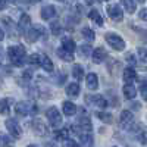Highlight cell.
Returning <instances> with one entry per match:
<instances>
[{
	"instance_id": "cell-31",
	"label": "cell",
	"mask_w": 147,
	"mask_h": 147,
	"mask_svg": "<svg viewBox=\"0 0 147 147\" xmlns=\"http://www.w3.org/2000/svg\"><path fill=\"white\" fill-rule=\"evenodd\" d=\"M96 116L99 118L100 121H103L105 124H110V122H112V115H110V113H106V112H97Z\"/></svg>"
},
{
	"instance_id": "cell-32",
	"label": "cell",
	"mask_w": 147,
	"mask_h": 147,
	"mask_svg": "<svg viewBox=\"0 0 147 147\" xmlns=\"http://www.w3.org/2000/svg\"><path fill=\"white\" fill-rule=\"evenodd\" d=\"M50 31H52L53 35H59V34H60V31H62V27H60V24H59L57 21H53V22L50 24Z\"/></svg>"
},
{
	"instance_id": "cell-19",
	"label": "cell",
	"mask_w": 147,
	"mask_h": 147,
	"mask_svg": "<svg viewBox=\"0 0 147 147\" xmlns=\"http://www.w3.org/2000/svg\"><path fill=\"white\" fill-rule=\"evenodd\" d=\"M131 121H132V112H131V110H122V112H121V116H119L121 125L125 128Z\"/></svg>"
},
{
	"instance_id": "cell-21",
	"label": "cell",
	"mask_w": 147,
	"mask_h": 147,
	"mask_svg": "<svg viewBox=\"0 0 147 147\" xmlns=\"http://www.w3.org/2000/svg\"><path fill=\"white\" fill-rule=\"evenodd\" d=\"M62 110H63V113H65L66 116H72V115L77 113V106L74 105L72 102H63Z\"/></svg>"
},
{
	"instance_id": "cell-29",
	"label": "cell",
	"mask_w": 147,
	"mask_h": 147,
	"mask_svg": "<svg viewBox=\"0 0 147 147\" xmlns=\"http://www.w3.org/2000/svg\"><path fill=\"white\" fill-rule=\"evenodd\" d=\"M80 53H81V56H84V57H88V56H91V53H93V49H91V46L87 43V44H82V46H80Z\"/></svg>"
},
{
	"instance_id": "cell-36",
	"label": "cell",
	"mask_w": 147,
	"mask_h": 147,
	"mask_svg": "<svg viewBox=\"0 0 147 147\" xmlns=\"http://www.w3.org/2000/svg\"><path fill=\"white\" fill-rule=\"evenodd\" d=\"M138 16H140V19H143V21H146V22H147V9H146V7L140 10Z\"/></svg>"
},
{
	"instance_id": "cell-28",
	"label": "cell",
	"mask_w": 147,
	"mask_h": 147,
	"mask_svg": "<svg viewBox=\"0 0 147 147\" xmlns=\"http://www.w3.org/2000/svg\"><path fill=\"white\" fill-rule=\"evenodd\" d=\"M81 34H82V37H84V38L87 40V41H93V40L96 38V34H94V31H93L91 28H88V27L82 28Z\"/></svg>"
},
{
	"instance_id": "cell-4",
	"label": "cell",
	"mask_w": 147,
	"mask_h": 147,
	"mask_svg": "<svg viewBox=\"0 0 147 147\" xmlns=\"http://www.w3.org/2000/svg\"><path fill=\"white\" fill-rule=\"evenodd\" d=\"M105 38H106V41L112 46L115 50H118V52H121V50H124V49H125V41H124V38H122L121 35H118V34L107 32V34L105 35Z\"/></svg>"
},
{
	"instance_id": "cell-20",
	"label": "cell",
	"mask_w": 147,
	"mask_h": 147,
	"mask_svg": "<svg viewBox=\"0 0 147 147\" xmlns=\"http://www.w3.org/2000/svg\"><path fill=\"white\" fill-rule=\"evenodd\" d=\"M40 66H41L46 72H52V71H53V62L50 60V57L46 56V55H41V59H40Z\"/></svg>"
},
{
	"instance_id": "cell-41",
	"label": "cell",
	"mask_w": 147,
	"mask_h": 147,
	"mask_svg": "<svg viewBox=\"0 0 147 147\" xmlns=\"http://www.w3.org/2000/svg\"><path fill=\"white\" fill-rule=\"evenodd\" d=\"M0 63H2V50H0Z\"/></svg>"
},
{
	"instance_id": "cell-35",
	"label": "cell",
	"mask_w": 147,
	"mask_h": 147,
	"mask_svg": "<svg viewBox=\"0 0 147 147\" xmlns=\"http://www.w3.org/2000/svg\"><path fill=\"white\" fill-rule=\"evenodd\" d=\"M127 62H128L129 65L134 66V65L137 63V59H136V56H134L132 53H128V55H127Z\"/></svg>"
},
{
	"instance_id": "cell-10",
	"label": "cell",
	"mask_w": 147,
	"mask_h": 147,
	"mask_svg": "<svg viewBox=\"0 0 147 147\" xmlns=\"http://www.w3.org/2000/svg\"><path fill=\"white\" fill-rule=\"evenodd\" d=\"M85 100H93V102H90V103H93L94 106L100 107V109H105V107L107 106V100L105 99V97H103L102 94H96V96H87V97H85Z\"/></svg>"
},
{
	"instance_id": "cell-22",
	"label": "cell",
	"mask_w": 147,
	"mask_h": 147,
	"mask_svg": "<svg viewBox=\"0 0 147 147\" xmlns=\"http://www.w3.org/2000/svg\"><path fill=\"white\" fill-rule=\"evenodd\" d=\"M66 94L69 97H77L80 94V84L78 82H71L66 87Z\"/></svg>"
},
{
	"instance_id": "cell-7",
	"label": "cell",
	"mask_w": 147,
	"mask_h": 147,
	"mask_svg": "<svg viewBox=\"0 0 147 147\" xmlns=\"http://www.w3.org/2000/svg\"><path fill=\"white\" fill-rule=\"evenodd\" d=\"M106 12H107L109 18L113 19V21H122L124 19V12H122L119 5H109L106 7Z\"/></svg>"
},
{
	"instance_id": "cell-9",
	"label": "cell",
	"mask_w": 147,
	"mask_h": 147,
	"mask_svg": "<svg viewBox=\"0 0 147 147\" xmlns=\"http://www.w3.org/2000/svg\"><path fill=\"white\" fill-rule=\"evenodd\" d=\"M32 129H34V132L37 134V136H46V134L49 132L47 125H44V122L41 119H34L32 121Z\"/></svg>"
},
{
	"instance_id": "cell-24",
	"label": "cell",
	"mask_w": 147,
	"mask_h": 147,
	"mask_svg": "<svg viewBox=\"0 0 147 147\" xmlns=\"http://www.w3.org/2000/svg\"><path fill=\"white\" fill-rule=\"evenodd\" d=\"M88 18H90V19H93V21H94L99 27H102V25H103V18H102V15L99 13V10H97V9H91V10L88 12Z\"/></svg>"
},
{
	"instance_id": "cell-44",
	"label": "cell",
	"mask_w": 147,
	"mask_h": 147,
	"mask_svg": "<svg viewBox=\"0 0 147 147\" xmlns=\"http://www.w3.org/2000/svg\"><path fill=\"white\" fill-rule=\"evenodd\" d=\"M32 2H35V3H37V2H41V0H32Z\"/></svg>"
},
{
	"instance_id": "cell-1",
	"label": "cell",
	"mask_w": 147,
	"mask_h": 147,
	"mask_svg": "<svg viewBox=\"0 0 147 147\" xmlns=\"http://www.w3.org/2000/svg\"><path fill=\"white\" fill-rule=\"evenodd\" d=\"M7 56H9V60L12 62V65H15V66H24V63L27 62L25 47L21 46V44L10 46L7 49Z\"/></svg>"
},
{
	"instance_id": "cell-17",
	"label": "cell",
	"mask_w": 147,
	"mask_h": 147,
	"mask_svg": "<svg viewBox=\"0 0 147 147\" xmlns=\"http://www.w3.org/2000/svg\"><path fill=\"white\" fill-rule=\"evenodd\" d=\"M122 77H124L125 82H134L137 80V72L134 71L132 68H125L124 72H122Z\"/></svg>"
},
{
	"instance_id": "cell-16",
	"label": "cell",
	"mask_w": 147,
	"mask_h": 147,
	"mask_svg": "<svg viewBox=\"0 0 147 147\" xmlns=\"http://www.w3.org/2000/svg\"><path fill=\"white\" fill-rule=\"evenodd\" d=\"M12 103H13V100H12V99H7V97H6V99H2V100H0V115H3V116L9 115Z\"/></svg>"
},
{
	"instance_id": "cell-42",
	"label": "cell",
	"mask_w": 147,
	"mask_h": 147,
	"mask_svg": "<svg viewBox=\"0 0 147 147\" xmlns=\"http://www.w3.org/2000/svg\"><path fill=\"white\" fill-rule=\"evenodd\" d=\"M137 2H140V3H144V2H146V0H137Z\"/></svg>"
},
{
	"instance_id": "cell-45",
	"label": "cell",
	"mask_w": 147,
	"mask_h": 147,
	"mask_svg": "<svg viewBox=\"0 0 147 147\" xmlns=\"http://www.w3.org/2000/svg\"><path fill=\"white\" fill-rule=\"evenodd\" d=\"M102 2H107V0H102Z\"/></svg>"
},
{
	"instance_id": "cell-3",
	"label": "cell",
	"mask_w": 147,
	"mask_h": 147,
	"mask_svg": "<svg viewBox=\"0 0 147 147\" xmlns=\"http://www.w3.org/2000/svg\"><path fill=\"white\" fill-rule=\"evenodd\" d=\"M15 112L21 116H27V115L37 112V106L34 103H30V102H18L15 105Z\"/></svg>"
},
{
	"instance_id": "cell-26",
	"label": "cell",
	"mask_w": 147,
	"mask_h": 147,
	"mask_svg": "<svg viewBox=\"0 0 147 147\" xmlns=\"http://www.w3.org/2000/svg\"><path fill=\"white\" fill-rule=\"evenodd\" d=\"M121 5L128 13H134L136 12V2L134 0H121Z\"/></svg>"
},
{
	"instance_id": "cell-2",
	"label": "cell",
	"mask_w": 147,
	"mask_h": 147,
	"mask_svg": "<svg viewBox=\"0 0 147 147\" xmlns=\"http://www.w3.org/2000/svg\"><path fill=\"white\" fill-rule=\"evenodd\" d=\"M46 115H47V119H49L50 127H53V128H60L62 127V115L59 113V109L56 106L49 107Z\"/></svg>"
},
{
	"instance_id": "cell-6",
	"label": "cell",
	"mask_w": 147,
	"mask_h": 147,
	"mask_svg": "<svg viewBox=\"0 0 147 147\" xmlns=\"http://www.w3.org/2000/svg\"><path fill=\"white\" fill-rule=\"evenodd\" d=\"M5 125H6V129L9 131V134L13 138H21V134H22V129L19 127V124L15 121V119H12L9 118L6 122H5Z\"/></svg>"
},
{
	"instance_id": "cell-37",
	"label": "cell",
	"mask_w": 147,
	"mask_h": 147,
	"mask_svg": "<svg viewBox=\"0 0 147 147\" xmlns=\"http://www.w3.org/2000/svg\"><path fill=\"white\" fill-rule=\"evenodd\" d=\"M31 75H32L31 71H25V72L22 74V78L25 80V81H30V80H31Z\"/></svg>"
},
{
	"instance_id": "cell-8",
	"label": "cell",
	"mask_w": 147,
	"mask_h": 147,
	"mask_svg": "<svg viewBox=\"0 0 147 147\" xmlns=\"http://www.w3.org/2000/svg\"><path fill=\"white\" fill-rule=\"evenodd\" d=\"M106 57H107V53H106V50H105L103 47L94 49L93 53H91V59H93L94 63H102V62H105Z\"/></svg>"
},
{
	"instance_id": "cell-12",
	"label": "cell",
	"mask_w": 147,
	"mask_h": 147,
	"mask_svg": "<svg viewBox=\"0 0 147 147\" xmlns=\"http://www.w3.org/2000/svg\"><path fill=\"white\" fill-rule=\"evenodd\" d=\"M30 25H31V18H30V15H27V13H24V15H21V18H19V22H18V30H19V32H27V30L30 28Z\"/></svg>"
},
{
	"instance_id": "cell-5",
	"label": "cell",
	"mask_w": 147,
	"mask_h": 147,
	"mask_svg": "<svg viewBox=\"0 0 147 147\" xmlns=\"http://www.w3.org/2000/svg\"><path fill=\"white\" fill-rule=\"evenodd\" d=\"M44 32H46V28L43 25H32V27H30L27 30L25 37H27V40L30 43H35L37 40L40 38V37L44 35Z\"/></svg>"
},
{
	"instance_id": "cell-46",
	"label": "cell",
	"mask_w": 147,
	"mask_h": 147,
	"mask_svg": "<svg viewBox=\"0 0 147 147\" xmlns=\"http://www.w3.org/2000/svg\"><path fill=\"white\" fill-rule=\"evenodd\" d=\"M10 2H15V0H10Z\"/></svg>"
},
{
	"instance_id": "cell-23",
	"label": "cell",
	"mask_w": 147,
	"mask_h": 147,
	"mask_svg": "<svg viewBox=\"0 0 147 147\" xmlns=\"http://www.w3.org/2000/svg\"><path fill=\"white\" fill-rule=\"evenodd\" d=\"M72 75H74V78H75L77 81L84 80V68L81 65L75 63V65L72 66Z\"/></svg>"
},
{
	"instance_id": "cell-33",
	"label": "cell",
	"mask_w": 147,
	"mask_h": 147,
	"mask_svg": "<svg viewBox=\"0 0 147 147\" xmlns=\"http://www.w3.org/2000/svg\"><path fill=\"white\" fill-rule=\"evenodd\" d=\"M40 59H41V55L34 53V55H31V56L27 59V62L31 63V65H40Z\"/></svg>"
},
{
	"instance_id": "cell-30",
	"label": "cell",
	"mask_w": 147,
	"mask_h": 147,
	"mask_svg": "<svg viewBox=\"0 0 147 147\" xmlns=\"http://www.w3.org/2000/svg\"><path fill=\"white\" fill-rule=\"evenodd\" d=\"M55 137L57 138V140H66V138H69V134H68V129L66 128H59V129H56L55 131Z\"/></svg>"
},
{
	"instance_id": "cell-40",
	"label": "cell",
	"mask_w": 147,
	"mask_h": 147,
	"mask_svg": "<svg viewBox=\"0 0 147 147\" xmlns=\"http://www.w3.org/2000/svg\"><path fill=\"white\" fill-rule=\"evenodd\" d=\"M3 38H5V32H3V30H2V28H0V41H2Z\"/></svg>"
},
{
	"instance_id": "cell-25",
	"label": "cell",
	"mask_w": 147,
	"mask_h": 147,
	"mask_svg": "<svg viewBox=\"0 0 147 147\" xmlns=\"http://www.w3.org/2000/svg\"><path fill=\"white\" fill-rule=\"evenodd\" d=\"M62 47L74 53L75 52V41H74L72 38H69V37H63L62 38Z\"/></svg>"
},
{
	"instance_id": "cell-11",
	"label": "cell",
	"mask_w": 147,
	"mask_h": 147,
	"mask_svg": "<svg viewBox=\"0 0 147 147\" xmlns=\"http://www.w3.org/2000/svg\"><path fill=\"white\" fill-rule=\"evenodd\" d=\"M56 16V7L53 5H47L44 7H41V18L44 21H50Z\"/></svg>"
},
{
	"instance_id": "cell-39",
	"label": "cell",
	"mask_w": 147,
	"mask_h": 147,
	"mask_svg": "<svg viewBox=\"0 0 147 147\" xmlns=\"http://www.w3.org/2000/svg\"><path fill=\"white\" fill-rule=\"evenodd\" d=\"M6 6H7V2H6V0H0V10L6 9Z\"/></svg>"
},
{
	"instance_id": "cell-38",
	"label": "cell",
	"mask_w": 147,
	"mask_h": 147,
	"mask_svg": "<svg viewBox=\"0 0 147 147\" xmlns=\"http://www.w3.org/2000/svg\"><path fill=\"white\" fill-rule=\"evenodd\" d=\"M65 144H66V146H71V147H75V146H78V143H77V141L69 140V138H66V140H65Z\"/></svg>"
},
{
	"instance_id": "cell-13",
	"label": "cell",
	"mask_w": 147,
	"mask_h": 147,
	"mask_svg": "<svg viewBox=\"0 0 147 147\" xmlns=\"http://www.w3.org/2000/svg\"><path fill=\"white\" fill-rule=\"evenodd\" d=\"M77 136H78L82 146H91L93 144V134L90 131H80V132H77Z\"/></svg>"
},
{
	"instance_id": "cell-27",
	"label": "cell",
	"mask_w": 147,
	"mask_h": 147,
	"mask_svg": "<svg viewBox=\"0 0 147 147\" xmlns=\"http://www.w3.org/2000/svg\"><path fill=\"white\" fill-rule=\"evenodd\" d=\"M13 137L10 136H7V134H5V132H0V146H12L13 144Z\"/></svg>"
},
{
	"instance_id": "cell-43",
	"label": "cell",
	"mask_w": 147,
	"mask_h": 147,
	"mask_svg": "<svg viewBox=\"0 0 147 147\" xmlns=\"http://www.w3.org/2000/svg\"><path fill=\"white\" fill-rule=\"evenodd\" d=\"M59 2H63L65 3V2H68V0H59Z\"/></svg>"
},
{
	"instance_id": "cell-18",
	"label": "cell",
	"mask_w": 147,
	"mask_h": 147,
	"mask_svg": "<svg viewBox=\"0 0 147 147\" xmlns=\"http://www.w3.org/2000/svg\"><path fill=\"white\" fill-rule=\"evenodd\" d=\"M56 53H57V56L62 59V60H65V62H72V60H74V53L69 52V50H66V49H63V47L57 49Z\"/></svg>"
},
{
	"instance_id": "cell-15",
	"label": "cell",
	"mask_w": 147,
	"mask_h": 147,
	"mask_svg": "<svg viewBox=\"0 0 147 147\" xmlns=\"http://www.w3.org/2000/svg\"><path fill=\"white\" fill-rule=\"evenodd\" d=\"M85 82H87V87L90 90H97V87H99V78H97L96 74L90 72L87 77H85Z\"/></svg>"
},
{
	"instance_id": "cell-34",
	"label": "cell",
	"mask_w": 147,
	"mask_h": 147,
	"mask_svg": "<svg viewBox=\"0 0 147 147\" xmlns=\"http://www.w3.org/2000/svg\"><path fill=\"white\" fill-rule=\"evenodd\" d=\"M140 90H141V96H143V99H144V100H147V81H143V82H141Z\"/></svg>"
},
{
	"instance_id": "cell-14",
	"label": "cell",
	"mask_w": 147,
	"mask_h": 147,
	"mask_svg": "<svg viewBox=\"0 0 147 147\" xmlns=\"http://www.w3.org/2000/svg\"><path fill=\"white\" fill-rule=\"evenodd\" d=\"M122 91H124V96L127 97L128 100L136 99V96H137V90H136V87L132 85V82H127V84L124 85V88H122Z\"/></svg>"
}]
</instances>
